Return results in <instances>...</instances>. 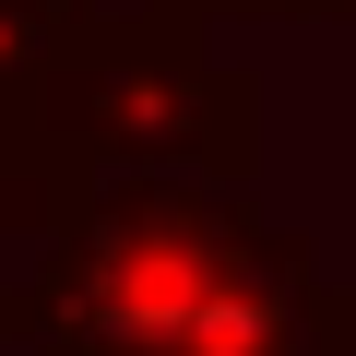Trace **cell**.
I'll return each mask as SVG.
<instances>
[{
    "mask_svg": "<svg viewBox=\"0 0 356 356\" xmlns=\"http://www.w3.org/2000/svg\"><path fill=\"white\" fill-rule=\"evenodd\" d=\"M13 131L72 178H238L261 166V83L238 60H214L202 24L166 13H95L83 36L48 48V72L24 83Z\"/></svg>",
    "mask_w": 356,
    "mask_h": 356,
    "instance_id": "cell-1",
    "label": "cell"
},
{
    "mask_svg": "<svg viewBox=\"0 0 356 356\" xmlns=\"http://www.w3.org/2000/svg\"><path fill=\"white\" fill-rule=\"evenodd\" d=\"M166 356H356V285L309 238H273Z\"/></svg>",
    "mask_w": 356,
    "mask_h": 356,
    "instance_id": "cell-2",
    "label": "cell"
},
{
    "mask_svg": "<svg viewBox=\"0 0 356 356\" xmlns=\"http://www.w3.org/2000/svg\"><path fill=\"white\" fill-rule=\"evenodd\" d=\"M143 13H166V24H332V13H356V0H143Z\"/></svg>",
    "mask_w": 356,
    "mask_h": 356,
    "instance_id": "cell-3",
    "label": "cell"
},
{
    "mask_svg": "<svg viewBox=\"0 0 356 356\" xmlns=\"http://www.w3.org/2000/svg\"><path fill=\"white\" fill-rule=\"evenodd\" d=\"M24 13H36V24H48V36H83V24H95V13H107V0H24Z\"/></svg>",
    "mask_w": 356,
    "mask_h": 356,
    "instance_id": "cell-4",
    "label": "cell"
}]
</instances>
